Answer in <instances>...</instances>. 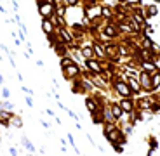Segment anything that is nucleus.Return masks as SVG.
I'll use <instances>...</instances> for the list:
<instances>
[{
  "mask_svg": "<svg viewBox=\"0 0 160 156\" xmlns=\"http://www.w3.org/2000/svg\"><path fill=\"white\" fill-rule=\"evenodd\" d=\"M40 12H42L44 16H47V14H51V12H52V7H51V5H47L44 0H40Z\"/></svg>",
  "mask_w": 160,
  "mask_h": 156,
  "instance_id": "nucleus-1",
  "label": "nucleus"
},
{
  "mask_svg": "<svg viewBox=\"0 0 160 156\" xmlns=\"http://www.w3.org/2000/svg\"><path fill=\"white\" fill-rule=\"evenodd\" d=\"M141 83H143V87H146V89H151V87H153V83H151V80H150V76H148L146 73L141 75Z\"/></svg>",
  "mask_w": 160,
  "mask_h": 156,
  "instance_id": "nucleus-2",
  "label": "nucleus"
},
{
  "mask_svg": "<svg viewBox=\"0 0 160 156\" xmlns=\"http://www.w3.org/2000/svg\"><path fill=\"white\" fill-rule=\"evenodd\" d=\"M87 68H89V69H92L94 73H99V71H101V66H99L96 61H91V59L87 61Z\"/></svg>",
  "mask_w": 160,
  "mask_h": 156,
  "instance_id": "nucleus-3",
  "label": "nucleus"
},
{
  "mask_svg": "<svg viewBox=\"0 0 160 156\" xmlns=\"http://www.w3.org/2000/svg\"><path fill=\"white\" fill-rule=\"evenodd\" d=\"M117 90L122 94L124 97H127V95H129V90H127V87H125L124 83H117Z\"/></svg>",
  "mask_w": 160,
  "mask_h": 156,
  "instance_id": "nucleus-4",
  "label": "nucleus"
},
{
  "mask_svg": "<svg viewBox=\"0 0 160 156\" xmlns=\"http://www.w3.org/2000/svg\"><path fill=\"white\" fill-rule=\"evenodd\" d=\"M77 71H78V68H77L75 64H70V66H66V76H73Z\"/></svg>",
  "mask_w": 160,
  "mask_h": 156,
  "instance_id": "nucleus-5",
  "label": "nucleus"
},
{
  "mask_svg": "<svg viewBox=\"0 0 160 156\" xmlns=\"http://www.w3.org/2000/svg\"><path fill=\"white\" fill-rule=\"evenodd\" d=\"M105 33H106L108 36H115V35H117V30H115L113 26H106V28H105Z\"/></svg>",
  "mask_w": 160,
  "mask_h": 156,
  "instance_id": "nucleus-6",
  "label": "nucleus"
},
{
  "mask_svg": "<svg viewBox=\"0 0 160 156\" xmlns=\"http://www.w3.org/2000/svg\"><path fill=\"white\" fill-rule=\"evenodd\" d=\"M42 26H44V31H45V33H51V31H52V24H51L49 21H44Z\"/></svg>",
  "mask_w": 160,
  "mask_h": 156,
  "instance_id": "nucleus-7",
  "label": "nucleus"
},
{
  "mask_svg": "<svg viewBox=\"0 0 160 156\" xmlns=\"http://www.w3.org/2000/svg\"><path fill=\"white\" fill-rule=\"evenodd\" d=\"M94 56V52H92V49H84V57H87V59H91V57Z\"/></svg>",
  "mask_w": 160,
  "mask_h": 156,
  "instance_id": "nucleus-8",
  "label": "nucleus"
},
{
  "mask_svg": "<svg viewBox=\"0 0 160 156\" xmlns=\"http://www.w3.org/2000/svg\"><path fill=\"white\" fill-rule=\"evenodd\" d=\"M122 108H124L125 111H131V109H132V104H131V102L125 99V101H122Z\"/></svg>",
  "mask_w": 160,
  "mask_h": 156,
  "instance_id": "nucleus-9",
  "label": "nucleus"
},
{
  "mask_svg": "<svg viewBox=\"0 0 160 156\" xmlns=\"http://www.w3.org/2000/svg\"><path fill=\"white\" fill-rule=\"evenodd\" d=\"M113 114L117 116V118L122 116V108H120V106H113Z\"/></svg>",
  "mask_w": 160,
  "mask_h": 156,
  "instance_id": "nucleus-10",
  "label": "nucleus"
},
{
  "mask_svg": "<svg viewBox=\"0 0 160 156\" xmlns=\"http://www.w3.org/2000/svg\"><path fill=\"white\" fill-rule=\"evenodd\" d=\"M85 104H87V108H89V109H91L92 113L96 111V104H94V102H92L91 99H87V101H85Z\"/></svg>",
  "mask_w": 160,
  "mask_h": 156,
  "instance_id": "nucleus-11",
  "label": "nucleus"
},
{
  "mask_svg": "<svg viewBox=\"0 0 160 156\" xmlns=\"http://www.w3.org/2000/svg\"><path fill=\"white\" fill-rule=\"evenodd\" d=\"M143 66H145V69H146V71H153V69H155V66H153L151 63H145Z\"/></svg>",
  "mask_w": 160,
  "mask_h": 156,
  "instance_id": "nucleus-12",
  "label": "nucleus"
},
{
  "mask_svg": "<svg viewBox=\"0 0 160 156\" xmlns=\"http://www.w3.org/2000/svg\"><path fill=\"white\" fill-rule=\"evenodd\" d=\"M61 36L65 38V40H66V42H71V38H70V35H68V33H66L65 30H61Z\"/></svg>",
  "mask_w": 160,
  "mask_h": 156,
  "instance_id": "nucleus-13",
  "label": "nucleus"
},
{
  "mask_svg": "<svg viewBox=\"0 0 160 156\" xmlns=\"http://www.w3.org/2000/svg\"><path fill=\"white\" fill-rule=\"evenodd\" d=\"M151 83H153V87H158V85H160V75H157V76L153 78V82H151Z\"/></svg>",
  "mask_w": 160,
  "mask_h": 156,
  "instance_id": "nucleus-14",
  "label": "nucleus"
},
{
  "mask_svg": "<svg viewBox=\"0 0 160 156\" xmlns=\"http://www.w3.org/2000/svg\"><path fill=\"white\" fill-rule=\"evenodd\" d=\"M131 87L134 89V92H137V90H139V85H137V82H136V80H131Z\"/></svg>",
  "mask_w": 160,
  "mask_h": 156,
  "instance_id": "nucleus-15",
  "label": "nucleus"
},
{
  "mask_svg": "<svg viewBox=\"0 0 160 156\" xmlns=\"http://www.w3.org/2000/svg\"><path fill=\"white\" fill-rule=\"evenodd\" d=\"M148 12H150L148 16H155V14H157V7H150V9H148Z\"/></svg>",
  "mask_w": 160,
  "mask_h": 156,
  "instance_id": "nucleus-16",
  "label": "nucleus"
},
{
  "mask_svg": "<svg viewBox=\"0 0 160 156\" xmlns=\"http://www.w3.org/2000/svg\"><path fill=\"white\" fill-rule=\"evenodd\" d=\"M70 64H71L70 59H63V61H61V66H70Z\"/></svg>",
  "mask_w": 160,
  "mask_h": 156,
  "instance_id": "nucleus-17",
  "label": "nucleus"
},
{
  "mask_svg": "<svg viewBox=\"0 0 160 156\" xmlns=\"http://www.w3.org/2000/svg\"><path fill=\"white\" fill-rule=\"evenodd\" d=\"M66 2H68L70 5H75V4H77V0H66Z\"/></svg>",
  "mask_w": 160,
  "mask_h": 156,
  "instance_id": "nucleus-18",
  "label": "nucleus"
}]
</instances>
